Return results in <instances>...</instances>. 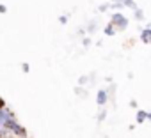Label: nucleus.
Segmentation results:
<instances>
[{"label":"nucleus","mask_w":151,"mask_h":138,"mask_svg":"<svg viewBox=\"0 0 151 138\" xmlns=\"http://www.w3.org/2000/svg\"><path fill=\"white\" fill-rule=\"evenodd\" d=\"M4 127L9 131V134H13L14 138H27L29 134H27V129L18 122V119L16 117H11L6 124H4Z\"/></svg>","instance_id":"f257e3e1"},{"label":"nucleus","mask_w":151,"mask_h":138,"mask_svg":"<svg viewBox=\"0 0 151 138\" xmlns=\"http://www.w3.org/2000/svg\"><path fill=\"white\" fill-rule=\"evenodd\" d=\"M112 25L117 27V28H126L128 18H126L124 14H121V13H114V14H112Z\"/></svg>","instance_id":"f03ea898"},{"label":"nucleus","mask_w":151,"mask_h":138,"mask_svg":"<svg viewBox=\"0 0 151 138\" xmlns=\"http://www.w3.org/2000/svg\"><path fill=\"white\" fill-rule=\"evenodd\" d=\"M140 39H142V43L151 44V28H149V27H147V28H144V30L140 32Z\"/></svg>","instance_id":"7ed1b4c3"},{"label":"nucleus","mask_w":151,"mask_h":138,"mask_svg":"<svg viewBox=\"0 0 151 138\" xmlns=\"http://www.w3.org/2000/svg\"><path fill=\"white\" fill-rule=\"evenodd\" d=\"M107 99H109L107 92H105V90H100V92H98V96H96V103H98L100 106H103V105L107 103Z\"/></svg>","instance_id":"20e7f679"},{"label":"nucleus","mask_w":151,"mask_h":138,"mask_svg":"<svg viewBox=\"0 0 151 138\" xmlns=\"http://www.w3.org/2000/svg\"><path fill=\"white\" fill-rule=\"evenodd\" d=\"M146 119H151V113H144V112H137V122L142 124Z\"/></svg>","instance_id":"39448f33"},{"label":"nucleus","mask_w":151,"mask_h":138,"mask_svg":"<svg viewBox=\"0 0 151 138\" xmlns=\"http://www.w3.org/2000/svg\"><path fill=\"white\" fill-rule=\"evenodd\" d=\"M105 34H107V36H114V34H116V27H114L112 23H109V25L105 27Z\"/></svg>","instance_id":"423d86ee"},{"label":"nucleus","mask_w":151,"mask_h":138,"mask_svg":"<svg viewBox=\"0 0 151 138\" xmlns=\"http://www.w3.org/2000/svg\"><path fill=\"white\" fill-rule=\"evenodd\" d=\"M0 138H13V136H9V131L4 126H0Z\"/></svg>","instance_id":"0eeeda50"},{"label":"nucleus","mask_w":151,"mask_h":138,"mask_svg":"<svg viewBox=\"0 0 151 138\" xmlns=\"http://www.w3.org/2000/svg\"><path fill=\"white\" fill-rule=\"evenodd\" d=\"M22 69H23V73H29V71H30V67H29V64H27V62H23V64H22Z\"/></svg>","instance_id":"6e6552de"},{"label":"nucleus","mask_w":151,"mask_h":138,"mask_svg":"<svg viewBox=\"0 0 151 138\" xmlns=\"http://www.w3.org/2000/svg\"><path fill=\"white\" fill-rule=\"evenodd\" d=\"M59 21H60L62 25H66V23H68V16H59Z\"/></svg>","instance_id":"1a4fd4ad"},{"label":"nucleus","mask_w":151,"mask_h":138,"mask_svg":"<svg viewBox=\"0 0 151 138\" xmlns=\"http://www.w3.org/2000/svg\"><path fill=\"white\" fill-rule=\"evenodd\" d=\"M6 13H7V7L4 4H0V14H6Z\"/></svg>","instance_id":"9d476101"},{"label":"nucleus","mask_w":151,"mask_h":138,"mask_svg":"<svg viewBox=\"0 0 151 138\" xmlns=\"http://www.w3.org/2000/svg\"><path fill=\"white\" fill-rule=\"evenodd\" d=\"M6 106H7V105H6V101H4L2 97H0V108H6Z\"/></svg>","instance_id":"9b49d317"},{"label":"nucleus","mask_w":151,"mask_h":138,"mask_svg":"<svg viewBox=\"0 0 151 138\" xmlns=\"http://www.w3.org/2000/svg\"><path fill=\"white\" fill-rule=\"evenodd\" d=\"M86 82H87V78H86V76H82V78H80V82H78V83H80V85H84V83H86Z\"/></svg>","instance_id":"f8f14e48"}]
</instances>
